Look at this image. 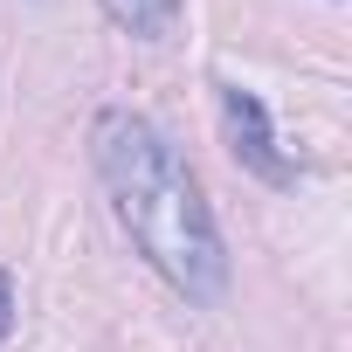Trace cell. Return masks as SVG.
<instances>
[{"instance_id": "6da1fadb", "label": "cell", "mask_w": 352, "mask_h": 352, "mask_svg": "<svg viewBox=\"0 0 352 352\" xmlns=\"http://www.w3.org/2000/svg\"><path fill=\"white\" fill-rule=\"evenodd\" d=\"M90 152H97V173H104V187L118 201V221L152 256V270L173 290L214 304L228 290V256H221V235H214V214H208L201 187L173 159V145L145 118L104 111L97 131H90Z\"/></svg>"}, {"instance_id": "7a4b0ae2", "label": "cell", "mask_w": 352, "mask_h": 352, "mask_svg": "<svg viewBox=\"0 0 352 352\" xmlns=\"http://www.w3.org/2000/svg\"><path fill=\"white\" fill-rule=\"evenodd\" d=\"M221 118H228V138H235V159L249 166V173H263L270 187H290L297 180V166L276 152V131H270V118H263V104L249 97V90H221Z\"/></svg>"}, {"instance_id": "3957f363", "label": "cell", "mask_w": 352, "mask_h": 352, "mask_svg": "<svg viewBox=\"0 0 352 352\" xmlns=\"http://www.w3.org/2000/svg\"><path fill=\"white\" fill-rule=\"evenodd\" d=\"M104 14L131 35H166L173 14H180V0H104Z\"/></svg>"}, {"instance_id": "277c9868", "label": "cell", "mask_w": 352, "mask_h": 352, "mask_svg": "<svg viewBox=\"0 0 352 352\" xmlns=\"http://www.w3.org/2000/svg\"><path fill=\"white\" fill-rule=\"evenodd\" d=\"M8 297H14V283H8V270H0V331H8Z\"/></svg>"}]
</instances>
